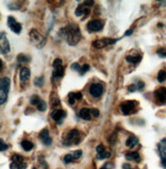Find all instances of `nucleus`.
<instances>
[{
	"instance_id": "473e14b6",
	"label": "nucleus",
	"mask_w": 166,
	"mask_h": 169,
	"mask_svg": "<svg viewBox=\"0 0 166 169\" xmlns=\"http://www.w3.org/2000/svg\"><path fill=\"white\" fill-rule=\"evenodd\" d=\"M72 154H73V156H74L75 160H77V159H79V158L81 157V155H82V151H81V150H77V151L72 152Z\"/></svg>"
},
{
	"instance_id": "e433bc0d",
	"label": "nucleus",
	"mask_w": 166,
	"mask_h": 169,
	"mask_svg": "<svg viewBox=\"0 0 166 169\" xmlns=\"http://www.w3.org/2000/svg\"><path fill=\"white\" fill-rule=\"evenodd\" d=\"M127 89H128L129 92H133V91H135L136 89H138V86L135 85V84H131V85H129L128 87H127Z\"/></svg>"
},
{
	"instance_id": "412c9836",
	"label": "nucleus",
	"mask_w": 166,
	"mask_h": 169,
	"mask_svg": "<svg viewBox=\"0 0 166 169\" xmlns=\"http://www.w3.org/2000/svg\"><path fill=\"white\" fill-rule=\"evenodd\" d=\"M139 142V139L135 138V136H130V138H127L126 141V146H128V148H133V146H135L138 145Z\"/></svg>"
},
{
	"instance_id": "f704fd0d",
	"label": "nucleus",
	"mask_w": 166,
	"mask_h": 169,
	"mask_svg": "<svg viewBox=\"0 0 166 169\" xmlns=\"http://www.w3.org/2000/svg\"><path fill=\"white\" fill-rule=\"evenodd\" d=\"M69 104L70 105H73L75 101V97H74V94H73V92H71V93H69Z\"/></svg>"
},
{
	"instance_id": "49530a36",
	"label": "nucleus",
	"mask_w": 166,
	"mask_h": 169,
	"mask_svg": "<svg viewBox=\"0 0 166 169\" xmlns=\"http://www.w3.org/2000/svg\"><path fill=\"white\" fill-rule=\"evenodd\" d=\"M101 169H107L106 167H103V168H101Z\"/></svg>"
},
{
	"instance_id": "cd10ccee",
	"label": "nucleus",
	"mask_w": 166,
	"mask_h": 169,
	"mask_svg": "<svg viewBox=\"0 0 166 169\" xmlns=\"http://www.w3.org/2000/svg\"><path fill=\"white\" fill-rule=\"evenodd\" d=\"M41 101V98L38 97V95H33L31 98H30V103L31 105H34V106H37L38 103Z\"/></svg>"
},
{
	"instance_id": "4468645a",
	"label": "nucleus",
	"mask_w": 166,
	"mask_h": 169,
	"mask_svg": "<svg viewBox=\"0 0 166 169\" xmlns=\"http://www.w3.org/2000/svg\"><path fill=\"white\" fill-rule=\"evenodd\" d=\"M39 138H40V139H41V142H42L44 143V145H46V146L52 145V138L49 136V134H48V130H47V129H43L42 131L40 132Z\"/></svg>"
},
{
	"instance_id": "4c0bfd02",
	"label": "nucleus",
	"mask_w": 166,
	"mask_h": 169,
	"mask_svg": "<svg viewBox=\"0 0 166 169\" xmlns=\"http://www.w3.org/2000/svg\"><path fill=\"white\" fill-rule=\"evenodd\" d=\"M97 152H98V154H100V153H103L105 152V146L103 145H98L97 146Z\"/></svg>"
},
{
	"instance_id": "423d86ee",
	"label": "nucleus",
	"mask_w": 166,
	"mask_h": 169,
	"mask_svg": "<svg viewBox=\"0 0 166 169\" xmlns=\"http://www.w3.org/2000/svg\"><path fill=\"white\" fill-rule=\"evenodd\" d=\"M53 76L55 77H62L64 75V67H63V63H62V60L60 59H56L53 60Z\"/></svg>"
},
{
	"instance_id": "c9c22d12",
	"label": "nucleus",
	"mask_w": 166,
	"mask_h": 169,
	"mask_svg": "<svg viewBox=\"0 0 166 169\" xmlns=\"http://www.w3.org/2000/svg\"><path fill=\"white\" fill-rule=\"evenodd\" d=\"M73 94H74L75 100L80 101L81 98H82V93H81V92H73Z\"/></svg>"
},
{
	"instance_id": "f3484780",
	"label": "nucleus",
	"mask_w": 166,
	"mask_h": 169,
	"mask_svg": "<svg viewBox=\"0 0 166 169\" xmlns=\"http://www.w3.org/2000/svg\"><path fill=\"white\" fill-rule=\"evenodd\" d=\"M79 116L84 120H90L91 119V110L83 108V109H81L80 112H79Z\"/></svg>"
},
{
	"instance_id": "a878e982",
	"label": "nucleus",
	"mask_w": 166,
	"mask_h": 169,
	"mask_svg": "<svg viewBox=\"0 0 166 169\" xmlns=\"http://www.w3.org/2000/svg\"><path fill=\"white\" fill-rule=\"evenodd\" d=\"M157 78H158V81H159V82H163V81H165V80H166V72L163 71V70H161V71L158 73Z\"/></svg>"
},
{
	"instance_id": "bb28decb",
	"label": "nucleus",
	"mask_w": 166,
	"mask_h": 169,
	"mask_svg": "<svg viewBox=\"0 0 166 169\" xmlns=\"http://www.w3.org/2000/svg\"><path fill=\"white\" fill-rule=\"evenodd\" d=\"M37 109L39 110V111H41V112H43V111H45L46 110V103L44 101H42L41 100L39 103H38V105H37Z\"/></svg>"
},
{
	"instance_id": "0eeeda50",
	"label": "nucleus",
	"mask_w": 166,
	"mask_h": 169,
	"mask_svg": "<svg viewBox=\"0 0 166 169\" xmlns=\"http://www.w3.org/2000/svg\"><path fill=\"white\" fill-rule=\"evenodd\" d=\"M104 27V24L103 22L100 21V20H93V21H90L89 23L87 24V30L90 31V32H98V31H101L102 29Z\"/></svg>"
},
{
	"instance_id": "de8ad7c7",
	"label": "nucleus",
	"mask_w": 166,
	"mask_h": 169,
	"mask_svg": "<svg viewBox=\"0 0 166 169\" xmlns=\"http://www.w3.org/2000/svg\"><path fill=\"white\" fill-rule=\"evenodd\" d=\"M33 169H35V168H33Z\"/></svg>"
},
{
	"instance_id": "58836bf2",
	"label": "nucleus",
	"mask_w": 166,
	"mask_h": 169,
	"mask_svg": "<svg viewBox=\"0 0 166 169\" xmlns=\"http://www.w3.org/2000/svg\"><path fill=\"white\" fill-rule=\"evenodd\" d=\"M9 168L10 169H20V165L15 163V162H12V163H10V165H9Z\"/></svg>"
},
{
	"instance_id": "39448f33",
	"label": "nucleus",
	"mask_w": 166,
	"mask_h": 169,
	"mask_svg": "<svg viewBox=\"0 0 166 169\" xmlns=\"http://www.w3.org/2000/svg\"><path fill=\"white\" fill-rule=\"evenodd\" d=\"M117 41V39H111V38H103V39H98L92 42V46L95 48H104L108 45L115 43Z\"/></svg>"
},
{
	"instance_id": "f03ea898",
	"label": "nucleus",
	"mask_w": 166,
	"mask_h": 169,
	"mask_svg": "<svg viewBox=\"0 0 166 169\" xmlns=\"http://www.w3.org/2000/svg\"><path fill=\"white\" fill-rule=\"evenodd\" d=\"M9 86H10V80L6 77L1 78V81H0V104L1 105L6 101L9 91Z\"/></svg>"
},
{
	"instance_id": "a18cd8bd",
	"label": "nucleus",
	"mask_w": 166,
	"mask_h": 169,
	"mask_svg": "<svg viewBox=\"0 0 166 169\" xmlns=\"http://www.w3.org/2000/svg\"><path fill=\"white\" fill-rule=\"evenodd\" d=\"M123 169H131V168H130V165L129 164H124L123 165Z\"/></svg>"
},
{
	"instance_id": "5701e85b",
	"label": "nucleus",
	"mask_w": 166,
	"mask_h": 169,
	"mask_svg": "<svg viewBox=\"0 0 166 169\" xmlns=\"http://www.w3.org/2000/svg\"><path fill=\"white\" fill-rule=\"evenodd\" d=\"M18 62L22 64H26L28 62H30V57L25 56V55H19L18 56Z\"/></svg>"
},
{
	"instance_id": "6e6552de",
	"label": "nucleus",
	"mask_w": 166,
	"mask_h": 169,
	"mask_svg": "<svg viewBox=\"0 0 166 169\" xmlns=\"http://www.w3.org/2000/svg\"><path fill=\"white\" fill-rule=\"evenodd\" d=\"M159 151H160L162 166L166 168V138H163L159 142Z\"/></svg>"
},
{
	"instance_id": "1a4fd4ad",
	"label": "nucleus",
	"mask_w": 166,
	"mask_h": 169,
	"mask_svg": "<svg viewBox=\"0 0 166 169\" xmlns=\"http://www.w3.org/2000/svg\"><path fill=\"white\" fill-rule=\"evenodd\" d=\"M103 91H104L103 86L98 83L92 84L90 87H89V92H90V94L93 97H100L101 95L103 94Z\"/></svg>"
},
{
	"instance_id": "72a5a7b5",
	"label": "nucleus",
	"mask_w": 166,
	"mask_h": 169,
	"mask_svg": "<svg viewBox=\"0 0 166 169\" xmlns=\"http://www.w3.org/2000/svg\"><path fill=\"white\" fill-rule=\"evenodd\" d=\"M71 69L73 70V71H77V72H80L81 70V66H79L78 63H74L73 65L71 66Z\"/></svg>"
},
{
	"instance_id": "f8f14e48",
	"label": "nucleus",
	"mask_w": 166,
	"mask_h": 169,
	"mask_svg": "<svg viewBox=\"0 0 166 169\" xmlns=\"http://www.w3.org/2000/svg\"><path fill=\"white\" fill-rule=\"evenodd\" d=\"M135 103L132 101H124V103L121 105V111H122L124 115H128L133 109H135Z\"/></svg>"
},
{
	"instance_id": "dca6fc26",
	"label": "nucleus",
	"mask_w": 166,
	"mask_h": 169,
	"mask_svg": "<svg viewBox=\"0 0 166 169\" xmlns=\"http://www.w3.org/2000/svg\"><path fill=\"white\" fill-rule=\"evenodd\" d=\"M30 78V70L28 68H22L20 72V79L22 82H26Z\"/></svg>"
},
{
	"instance_id": "ea45409f",
	"label": "nucleus",
	"mask_w": 166,
	"mask_h": 169,
	"mask_svg": "<svg viewBox=\"0 0 166 169\" xmlns=\"http://www.w3.org/2000/svg\"><path fill=\"white\" fill-rule=\"evenodd\" d=\"M91 114L93 115L94 117H98L100 116V111L98 109H91Z\"/></svg>"
},
{
	"instance_id": "c85d7f7f",
	"label": "nucleus",
	"mask_w": 166,
	"mask_h": 169,
	"mask_svg": "<svg viewBox=\"0 0 166 169\" xmlns=\"http://www.w3.org/2000/svg\"><path fill=\"white\" fill-rule=\"evenodd\" d=\"M110 157V153L109 152H103V153H100V154H98V159H100V160H103V159H107Z\"/></svg>"
},
{
	"instance_id": "c03bdc74",
	"label": "nucleus",
	"mask_w": 166,
	"mask_h": 169,
	"mask_svg": "<svg viewBox=\"0 0 166 169\" xmlns=\"http://www.w3.org/2000/svg\"><path fill=\"white\" fill-rule=\"evenodd\" d=\"M132 32H133V28L132 29H129V30H127L126 33H125V36H130V35L132 34Z\"/></svg>"
},
{
	"instance_id": "6ab92c4d",
	"label": "nucleus",
	"mask_w": 166,
	"mask_h": 169,
	"mask_svg": "<svg viewBox=\"0 0 166 169\" xmlns=\"http://www.w3.org/2000/svg\"><path fill=\"white\" fill-rule=\"evenodd\" d=\"M126 60L128 63L131 64H138L142 60V56L140 55H135V56H126Z\"/></svg>"
},
{
	"instance_id": "aec40b11",
	"label": "nucleus",
	"mask_w": 166,
	"mask_h": 169,
	"mask_svg": "<svg viewBox=\"0 0 166 169\" xmlns=\"http://www.w3.org/2000/svg\"><path fill=\"white\" fill-rule=\"evenodd\" d=\"M125 158L129 161H139L140 160V157H139V153H136V152L128 153V154H126Z\"/></svg>"
},
{
	"instance_id": "4be33fe9",
	"label": "nucleus",
	"mask_w": 166,
	"mask_h": 169,
	"mask_svg": "<svg viewBox=\"0 0 166 169\" xmlns=\"http://www.w3.org/2000/svg\"><path fill=\"white\" fill-rule=\"evenodd\" d=\"M33 146H34V145L31 142H29V141H23L22 142V148H23L26 152L31 151V150L33 149Z\"/></svg>"
},
{
	"instance_id": "a211bd4d",
	"label": "nucleus",
	"mask_w": 166,
	"mask_h": 169,
	"mask_svg": "<svg viewBox=\"0 0 166 169\" xmlns=\"http://www.w3.org/2000/svg\"><path fill=\"white\" fill-rule=\"evenodd\" d=\"M30 37H31L32 40L36 41V42H40L41 40L44 41L43 38L41 37V35L38 33L36 30H34V29H33V30H31V32H30Z\"/></svg>"
},
{
	"instance_id": "79ce46f5",
	"label": "nucleus",
	"mask_w": 166,
	"mask_h": 169,
	"mask_svg": "<svg viewBox=\"0 0 166 169\" xmlns=\"http://www.w3.org/2000/svg\"><path fill=\"white\" fill-rule=\"evenodd\" d=\"M0 143H1V149H0V150H1V152L5 151V150L7 149V146L4 145V142H3L2 139H0Z\"/></svg>"
},
{
	"instance_id": "ddd939ff",
	"label": "nucleus",
	"mask_w": 166,
	"mask_h": 169,
	"mask_svg": "<svg viewBox=\"0 0 166 169\" xmlns=\"http://www.w3.org/2000/svg\"><path fill=\"white\" fill-rule=\"evenodd\" d=\"M154 94L158 101H160L162 104L166 103V87L158 88L157 90L154 92Z\"/></svg>"
},
{
	"instance_id": "9d476101",
	"label": "nucleus",
	"mask_w": 166,
	"mask_h": 169,
	"mask_svg": "<svg viewBox=\"0 0 166 169\" xmlns=\"http://www.w3.org/2000/svg\"><path fill=\"white\" fill-rule=\"evenodd\" d=\"M7 25H8V27L10 28V30L14 31L15 34H19L21 32V30H22L21 24H19L18 22L15 21L12 17H8V19H7Z\"/></svg>"
},
{
	"instance_id": "c756f323",
	"label": "nucleus",
	"mask_w": 166,
	"mask_h": 169,
	"mask_svg": "<svg viewBox=\"0 0 166 169\" xmlns=\"http://www.w3.org/2000/svg\"><path fill=\"white\" fill-rule=\"evenodd\" d=\"M44 78L43 77H39V78H36V79H35V82H34V83H35V85H36V86H38V87H41V86H42L43 85V83H44Z\"/></svg>"
},
{
	"instance_id": "9b49d317",
	"label": "nucleus",
	"mask_w": 166,
	"mask_h": 169,
	"mask_svg": "<svg viewBox=\"0 0 166 169\" xmlns=\"http://www.w3.org/2000/svg\"><path fill=\"white\" fill-rule=\"evenodd\" d=\"M50 116H52V118L56 121L57 124H60L62 123L63 118L66 117V112L65 111H63V110H55V111H52V112Z\"/></svg>"
},
{
	"instance_id": "393cba45",
	"label": "nucleus",
	"mask_w": 166,
	"mask_h": 169,
	"mask_svg": "<svg viewBox=\"0 0 166 169\" xmlns=\"http://www.w3.org/2000/svg\"><path fill=\"white\" fill-rule=\"evenodd\" d=\"M12 162H15V163H17L19 165H21V164H23L24 163V159L22 156L20 155H15L14 156V158H12Z\"/></svg>"
},
{
	"instance_id": "7c9ffc66",
	"label": "nucleus",
	"mask_w": 166,
	"mask_h": 169,
	"mask_svg": "<svg viewBox=\"0 0 166 169\" xmlns=\"http://www.w3.org/2000/svg\"><path fill=\"white\" fill-rule=\"evenodd\" d=\"M157 55L161 57H166V48L165 47H163V48H159L157 50Z\"/></svg>"
},
{
	"instance_id": "2f4dec72",
	"label": "nucleus",
	"mask_w": 166,
	"mask_h": 169,
	"mask_svg": "<svg viewBox=\"0 0 166 169\" xmlns=\"http://www.w3.org/2000/svg\"><path fill=\"white\" fill-rule=\"evenodd\" d=\"M89 70V65H87V64H85V65H83L82 67H81V70H80V75H84L86 72H87Z\"/></svg>"
},
{
	"instance_id": "7ed1b4c3",
	"label": "nucleus",
	"mask_w": 166,
	"mask_h": 169,
	"mask_svg": "<svg viewBox=\"0 0 166 169\" xmlns=\"http://www.w3.org/2000/svg\"><path fill=\"white\" fill-rule=\"evenodd\" d=\"M80 139H79V131L77 129H72L68 134L66 135V138H64L63 143L65 146H70V145H78Z\"/></svg>"
},
{
	"instance_id": "f257e3e1",
	"label": "nucleus",
	"mask_w": 166,
	"mask_h": 169,
	"mask_svg": "<svg viewBox=\"0 0 166 169\" xmlns=\"http://www.w3.org/2000/svg\"><path fill=\"white\" fill-rule=\"evenodd\" d=\"M60 34L65 38L66 41L70 45H76L79 40H80L81 34H80V29L78 26L74 24H71L69 26L60 29Z\"/></svg>"
},
{
	"instance_id": "a19ab883",
	"label": "nucleus",
	"mask_w": 166,
	"mask_h": 169,
	"mask_svg": "<svg viewBox=\"0 0 166 169\" xmlns=\"http://www.w3.org/2000/svg\"><path fill=\"white\" fill-rule=\"evenodd\" d=\"M136 86H138V89H139V90H143V88L145 87V83H143V81H139V82H138V85H136Z\"/></svg>"
},
{
	"instance_id": "b1692460",
	"label": "nucleus",
	"mask_w": 166,
	"mask_h": 169,
	"mask_svg": "<svg viewBox=\"0 0 166 169\" xmlns=\"http://www.w3.org/2000/svg\"><path fill=\"white\" fill-rule=\"evenodd\" d=\"M74 160H75V158H74V156H73L72 153H70V154H67L65 157H64V162H65L66 164L71 163V162L74 161Z\"/></svg>"
},
{
	"instance_id": "2eb2a0df",
	"label": "nucleus",
	"mask_w": 166,
	"mask_h": 169,
	"mask_svg": "<svg viewBox=\"0 0 166 169\" xmlns=\"http://www.w3.org/2000/svg\"><path fill=\"white\" fill-rule=\"evenodd\" d=\"M89 8L87 7V6H85L84 4H81V5H79L77 6V8H76V10H75V14L77 15V17H81V15H87L89 14Z\"/></svg>"
},
{
	"instance_id": "37998d69",
	"label": "nucleus",
	"mask_w": 166,
	"mask_h": 169,
	"mask_svg": "<svg viewBox=\"0 0 166 169\" xmlns=\"http://www.w3.org/2000/svg\"><path fill=\"white\" fill-rule=\"evenodd\" d=\"M93 1H85V2H83V4H84L85 6H87V7H89V6H92L93 5Z\"/></svg>"
},
{
	"instance_id": "20e7f679",
	"label": "nucleus",
	"mask_w": 166,
	"mask_h": 169,
	"mask_svg": "<svg viewBox=\"0 0 166 169\" xmlns=\"http://www.w3.org/2000/svg\"><path fill=\"white\" fill-rule=\"evenodd\" d=\"M0 50H1V55H7L10 50L9 42L4 32H1V34H0Z\"/></svg>"
}]
</instances>
